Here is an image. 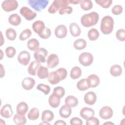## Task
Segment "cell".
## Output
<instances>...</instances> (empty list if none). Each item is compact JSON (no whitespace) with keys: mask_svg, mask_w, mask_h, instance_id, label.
Here are the masks:
<instances>
[{"mask_svg":"<svg viewBox=\"0 0 125 125\" xmlns=\"http://www.w3.org/2000/svg\"><path fill=\"white\" fill-rule=\"evenodd\" d=\"M99 15L96 12L84 14L81 18L82 25L85 27H89L96 25L99 21Z\"/></svg>","mask_w":125,"mask_h":125,"instance_id":"obj_1","label":"cell"},{"mask_svg":"<svg viewBox=\"0 0 125 125\" xmlns=\"http://www.w3.org/2000/svg\"><path fill=\"white\" fill-rule=\"evenodd\" d=\"M114 28V20L110 16L103 18L101 22L100 29L103 34L108 35L112 33Z\"/></svg>","mask_w":125,"mask_h":125,"instance_id":"obj_2","label":"cell"},{"mask_svg":"<svg viewBox=\"0 0 125 125\" xmlns=\"http://www.w3.org/2000/svg\"><path fill=\"white\" fill-rule=\"evenodd\" d=\"M30 6L34 10L41 12L48 5L49 0H28L27 1Z\"/></svg>","mask_w":125,"mask_h":125,"instance_id":"obj_3","label":"cell"},{"mask_svg":"<svg viewBox=\"0 0 125 125\" xmlns=\"http://www.w3.org/2000/svg\"><path fill=\"white\" fill-rule=\"evenodd\" d=\"M69 4L67 0H55L48 9V12L50 14H54L61 8L67 6Z\"/></svg>","mask_w":125,"mask_h":125,"instance_id":"obj_4","label":"cell"},{"mask_svg":"<svg viewBox=\"0 0 125 125\" xmlns=\"http://www.w3.org/2000/svg\"><path fill=\"white\" fill-rule=\"evenodd\" d=\"M79 61L83 66H89L92 63L93 61V55L89 52L82 53L79 57Z\"/></svg>","mask_w":125,"mask_h":125,"instance_id":"obj_5","label":"cell"},{"mask_svg":"<svg viewBox=\"0 0 125 125\" xmlns=\"http://www.w3.org/2000/svg\"><path fill=\"white\" fill-rule=\"evenodd\" d=\"M48 55V51L44 48H39L35 51L34 57L37 62L44 63L46 62V57Z\"/></svg>","mask_w":125,"mask_h":125,"instance_id":"obj_6","label":"cell"},{"mask_svg":"<svg viewBox=\"0 0 125 125\" xmlns=\"http://www.w3.org/2000/svg\"><path fill=\"white\" fill-rule=\"evenodd\" d=\"M18 7V2L15 0H4L1 3L2 9L7 12L14 11Z\"/></svg>","mask_w":125,"mask_h":125,"instance_id":"obj_7","label":"cell"},{"mask_svg":"<svg viewBox=\"0 0 125 125\" xmlns=\"http://www.w3.org/2000/svg\"><path fill=\"white\" fill-rule=\"evenodd\" d=\"M21 14L25 18L27 21H32L37 16V13L29 8L23 6L22 7L20 11Z\"/></svg>","mask_w":125,"mask_h":125,"instance_id":"obj_8","label":"cell"},{"mask_svg":"<svg viewBox=\"0 0 125 125\" xmlns=\"http://www.w3.org/2000/svg\"><path fill=\"white\" fill-rule=\"evenodd\" d=\"M113 114L112 109L108 106H103L99 111L100 117L104 120H107L111 118Z\"/></svg>","mask_w":125,"mask_h":125,"instance_id":"obj_9","label":"cell"},{"mask_svg":"<svg viewBox=\"0 0 125 125\" xmlns=\"http://www.w3.org/2000/svg\"><path fill=\"white\" fill-rule=\"evenodd\" d=\"M30 60V53L26 51H21L18 57V61L19 63L24 66L27 65Z\"/></svg>","mask_w":125,"mask_h":125,"instance_id":"obj_10","label":"cell"},{"mask_svg":"<svg viewBox=\"0 0 125 125\" xmlns=\"http://www.w3.org/2000/svg\"><path fill=\"white\" fill-rule=\"evenodd\" d=\"M46 62L48 68H53L59 64V59L56 54H51L48 56Z\"/></svg>","mask_w":125,"mask_h":125,"instance_id":"obj_11","label":"cell"},{"mask_svg":"<svg viewBox=\"0 0 125 125\" xmlns=\"http://www.w3.org/2000/svg\"><path fill=\"white\" fill-rule=\"evenodd\" d=\"M56 37L59 39L65 38L67 34V29L66 27L63 24H60L57 26L54 31Z\"/></svg>","mask_w":125,"mask_h":125,"instance_id":"obj_12","label":"cell"},{"mask_svg":"<svg viewBox=\"0 0 125 125\" xmlns=\"http://www.w3.org/2000/svg\"><path fill=\"white\" fill-rule=\"evenodd\" d=\"M13 114L11 105L7 104H4L0 110V115L5 118H10Z\"/></svg>","mask_w":125,"mask_h":125,"instance_id":"obj_13","label":"cell"},{"mask_svg":"<svg viewBox=\"0 0 125 125\" xmlns=\"http://www.w3.org/2000/svg\"><path fill=\"white\" fill-rule=\"evenodd\" d=\"M80 116L83 119L87 120L88 119L90 118L92 116H94L95 115L94 110L90 107H84L83 108L80 113Z\"/></svg>","mask_w":125,"mask_h":125,"instance_id":"obj_14","label":"cell"},{"mask_svg":"<svg viewBox=\"0 0 125 125\" xmlns=\"http://www.w3.org/2000/svg\"><path fill=\"white\" fill-rule=\"evenodd\" d=\"M84 103L88 105L94 104L97 100V96L96 94L92 91H89L85 94L84 96Z\"/></svg>","mask_w":125,"mask_h":125,"instance_id":"obj_15","label":"cell"},{"mask_svg":"<svg viewBox=\"0 0 125 125\" xmlns=\"http://www.w3.org/2000/svg\"><path fill=\"white\" fill-rule=\"evenodd\" d=\"M35 84V81L31 77L25 78L21 82V85L23 89L29 90L33 88Z\"/></svg>","mask_w":125,"mask_h":125,"instance_id":"obj_16","label":"cell"},{"mask_svg":"<svg viewBox=\"0 0 125 125\" xmlns=\"http://www.w3.org/2000/svg\"><path fill=\"white\" fill-rule=\"evenodd\" d=\"M44 23L42 21H37L32 24V29L37 34L40 35L45 28Z\"/></svg>","mask_w":125,"mask_h":125,"instance_id":"obj_17","label":"cell"},{"mask_svg":"<svg viewBox=\"0 0 125 125\" xmlns=\"http://www.w3.org/2000/svg\"><path fill=\"white\" fill-rule=\"evenodd\" d=\"M87 80L90 87L92 88L97 87L100 82L99 76L95 74H91L89 75L87 78Z\"/></svg>","mask_w":125,"mask_h":125,"instance_id":"obj_18","label":"cell"},{"mask_svg":"<svg viewBox=\"0 0 125 125\" xmlns=\"http://www.w3.org/2000/svg\"><path fill=\"white\" fill-rule=\"evenodd\" d=\"M69 31L71 35L74 37L79 36L81 33V28L76 22H72L70 24Z\"/></svg>","mask_w":125,"mask_h":125,"instance_id":"obj_19","label":"cell"},{"mask_svg":"<svg viewBox=\"0 0 125 125\" xmlns=\"http://www.w3.org/2000/svg\"><path fill=\"white\" fill-rule=\"evenodd\" d=\"M65 104L70 107H76L78 104V100L77 98L72 95H69L66 97L64 100Z\"/></svg>","mask_w":125,"mask_h":125,"instance_id":"obj_20","label":"cell"},{"mask_svg":"<svg viewBox=\"0 0 125 125\" xmlns=\"http://www.w3.org/2000/svg\"><path fill=\"white\" fill-rule=\"evenodd\" d=\"M28 110V104L24 102L19 103L16 107V111L18 114L21 115H25Z\"/></svg>","mask_w":125,"mask_h":125,"instance_id":"obj_21","label":"cell"},{"mask_svg":"<svg viewBox=\"0 0 125 125\" xmlns=\"http://www.w3.org/2000/svg\"><path fill=\"white\" fill-rule=\"evenodd\" d=\"M72 113V109L71 107L66 105H63L61 106L59 110V114L61 117L63 118H67L69 117Z\"/></svg>","mask_w":125,"mask_h":125,"instance_id":"obj_22","label":"cell"},{"mask_svg":"<svg viewBox=\"0 0 125 125\" xmlns=\"http://www.w3.org/2000/svg\"><path fill=\"white\" fill-rule=\"evenodd\" d=\"M40 63L37 62L36 61H32L30 62L28 67V73L33 76L36 75V72L38 69L39 67L40 66Z\"/></svg>","mask_w":125,"mask_h":125,"instance_id":"obj_23","label":"cell"},{"mask_svg":"<svg viewBox=\"0 0 125 125\" xmlns=\"http://www.w3.org/2000/svg\"><path fill=\"white\" fill-rule=\"evenodd\" d=\"M48 81L49 83L52 84H56L61 81V80L59 75L55 71H52L49 73L48 76Z\"/></svg>","mask_w":125,"mask_h":125,"instance_id":"obj_24","label":"cell"},{"mask_svg":"<svg viewBox=\"0 0 125 125\" xmlns=\"http://www.w3.org/2000/svg\"><path fill=\"white\" fill-rule=\"evenodd\" d=\"M48 103L52 107L57 108L60 104L61 99L52 94L49 97Z\"/></svg>","mask_w":125,"mask_h":125,"instance_id":"obj_25","label":"cell"},{"mask_svg":"<svg viewBox=\"0 0 125 125\" xmlns=\"http://www.w3.org/2000/svg\"><path fill=\"white\" fill-rule=\"evenodd\" d=\"M27 46L29 50L35 51L39 48L40 43L36 39L32 38L28 41Z\"/></svg>","mask_w":125,"mask_h":125,"instance_id":"obj_26","label":"cell"},{"mask_svg":"<svg viewBox=\"0 0 125 125\" xmlns=\"http://www.w3.org/2000/svg\"><path fill=\"white\" fill-rule=\"evenodd\" d=\"M8 21L9 23L12 25L18 26L21 23V17L18 14H13L9 17Z\"/></svg>","mask_w":125,"mask_h":125,"instance_id":"obj_27","label":"cell"},{"mask_svg":"<svg viewBox=\"0 0 125 125\" xmlns=\"http://www.w3.org/2000/svg\"><path fill=\"white\" fill-rule=\"evenodd\" d=\"M37 76L41 79H44L48 77L49 72L48 68L40 65L37 70Z\"/></svg>","mask_w":125,"mask_h":125,"instance_id":"obj_28","label":"cell"},{"mask_svg":"<svg viewBox=\"0 0 125 125\" xmlns=\"http://www.w3.org/2000/svg\"><path fill=\"white\" fill-rule=\"evenodd\" d=\"M122 68L119 64H114L110 68V73L113 77H119L122 73Z\"/></svg>","mask_w":125,"mask_h":125,"instance_id":"obj_29","label":"cell"},{"mask_svg":"<svg viewBox=\"0 0 125 125\" xmlns=\"http://www.w3.org/2000/svg\"><path fill=\"white\" fill-rule=\"evenodd\" d=\"M54 115L52 111L49 110H45L42 112L41 119L42 121L50 122L53 120Z\"/></svg>","mask_w":125,"mask_h":125,"instance_id":"obj_30","label":"cell"},{"mask_svg":"<svg viewBox=\"0 0 125 125\" xmlns=\"http://www.w3.org/2000/svg\"><path fill=\"white\" fill-rule=\"evenodd\" d=\"M82 75V70L80 67L77 66L73 67L70 73V76L73 80H76L79 78Z\"/></svg>","mask_w":125,"mask_h":125,"instance_id":"obj_31","label":"cell"},{"mask_svg":"<svg viewBox=\"0 0 125 125\" xmlns=\"http://www.w3.org/2000/svg\"><path fill=\"white\" fill-rule=\"evenodd\" d=\"M86 42L83 39H79L76 40L73 43V46L76 49L78 50L84 49L86 46Z\"/></svg>","mask_w":125,"mask_h":125,"instance_id":"obj_32","label":"cell"},{"mask_svg":"<svg viewBox=\"0 0 125 125\" xmlns=\"http://www.w3.org/2000/svg\"><path fill=\"white\" fill-rule=\"evenodd\" d=\"M77 87L80 91H85L90 88L87 79H83L77 83Z\"/></svg>","mask_w":125,"mask_h":125,"instance_id":"obj_33","label":"cell"},{"mask_svg":"<svg viewBox=\"0 0 125 125\" xmlns=\"http://www.w3.org/2000/svg\"><path fill=\"white\" fill-rule=\"evenodd\" d=\"M13 121L17 125H23L26 123L27 120L25 115H21L17 113L14 115Z\"/></svg>","mask_w":125,"mask_h":125,"instance_id":"obj_34","label":"cell"},{"mask_svg":"<svg viewBox=\"0 0 125 125\" xmlns=\"http://www.w3.org/2000/svg\"><path fill=\"white\" fill-rule=\"evenodd\" d=\"M39 115L40 113L39 109L36 107H33L28 112L27 117L30 120L35 121L39 118Z\"/></svg>","mask_w":125,"mask_h":125,"instance_id":"obj_35","label":"cell"},{"mask_svg":"<svg viewBox=\"0 0 125 125\" xmlns=\"http://www.w3.org/2000/svg\"><path fill=\"white\" fill-rule=\"evenodd\" d=\"M87 36L90 41H94L98 39L100 36V33L96 28H93L88 31Z\"/></svg>","mask_w":125,"mask_h":125,"instance_id":"obj_36","label":"cell"},{"mask_svg":"<svg viewBox=\"0 0 125 125\" xmlns=\"http://www.w3.org/2000/svg\"><path fill=\"white\" fill-rule=\"evenodd\" d=\"M80 4L81 8L84 10L87 11L91 9L93 7V3L90 0H80Z\"/></svg>","mask_w":125,"mask_h":125,"instance_id":"obj_37","label":"cell"},{"mask_svg":"<svg viewBox=\"0 0 125 125\" xmlns=\"http://www.w3.org/2000/svg\"><path fill=\"white\" fill-rule=\"evenodd\" d=\"M6 38L10 41H14L17 37V32L15 29L9 28L5 31Z\"/></svg>","mask_w":125,"mask_h":125,"instance_id":"obj_38","label":"cell"},{"mask_svg":"<svg viewBox=\"0 0 125 125\" xmlns=\"http://www.w3.org/2000/svg\"><path fill=\"white\" fill-rule=\"evenodd\" d=\"M53 94L61 99L65 95V89L62 86H57L53 89Z\"/></svg>","mask_w":125,"mask_h":125,"instance_id":"obj_39","label":"cell"},{"mask_svg":"<svg viewBox=\"0 0 125 125\" xmlns=\"http://www.w3.org/2000/svg\"><path fill=\"white\" fill-rule=\"evenodd\" d=\"M32 35V32L29 29H25L23 30L20 34L19 39L21 41H23L30 38Z\"/></svg>","mask_w":125,"mask_h":125,"instance_id":"obj_40","label":"cell"},{"mask_svg":"<svg viewBox=\"0 0 125 125\" xmlns=\"http://www.w3.org/2000/svg\"><path fill=\"white\" fill-rule=\"evenodd\" d=\"M37 89L41 91L45 95H48L50 91V87L49 85L43 83H40L37 86Z\"/></svg>","mask_w":125,"mask_h":125,"instance_id":"obj_41","label":"cell"},{"mask_svg":"<svg viewBox=\"0 0 125 125\" xmlns=\"http://www.w3.org/2000/svg\"><path fill=\"white\" fill-rule=\"evenodd\" d=\"M95 2L104 8H107L111 6L112 3L111 0H96Z\"/></svg>","mask_w":125,"mask_h":125,"instance_id":"obj_42","label":"cell"},{"mask_svg":"<svg viewBox=\"0 0 125 125\" xmlns=\"http://www.w3.org/2000/svg\"><path fill=\"white\" fill-rule=\"evenodd\" d=\"M116 38L121 42L125 41V30L124 29H120L116 32Z\"/></svg>","mask_w":125,"mask_h":125,"instance_id":"obj_43","label":"cell"},{"mask_svg":"<svg viewBox=\"0 0 125 125\" xmlns=\"http://www.w3.org/2000/svg\"><path fill=\"white\" fill-rule=\"evenodd\" d=\"M56 71L59 75L61 81L64 80L67 75V71L64 68H59Z\"/></svg>","mask_w":125,"mask_h":125,"instance_id":"obj_44","label":"cell"},{"mask_svg":"<svg viewBox=\"0 0 125 125\" xmlns=\"http://www.w3.org/2000/svg\"><path fill=\"white\" fill-rule=\"evenodd\" d=\"M16 53V50L15 48L12 46H9L5 49V54L6 56L9 58H12L14 57Z\"/></svg>","mask_w":125,"mask_h":125,"instance_id":"obj_45","label":"cell"},{"mask_svg":"<svg viewBox=\"0 0 125 125\" xmlns=\"http://www.w3.org/2000/svg\"><path fill=\"white\" fill-rule=\"evenodd\" d=\"M51 35V31L50 29L48 27H45L44 30L40 34L39 36L42 39H47L49 38Z\"/></svg>","mask_w":125,"mask_h":125,"instance_id":"obj_46","label":"cell"},{"mask_svg":"<svg viewBox=\"0 0 125 125\" xmlns=\"http://www.w3.org/2000/svg\"><path fill=\"white\" fill-rule=\"evenodd\" d=\"M123 10V7L121 5L118 4L112 7L111 9V12L112 13L115 15H119L122 13Z\"/></svg>","mask_w":125,"mask_h":125,"instance_id":"obj_47","label":"cell"},{"mask_svg":"<svg viewBox=\"0 0 125 125\" xmlns=\"http://www.w3.org/2000/svg\"><path fill=\"white\" fill-rule=\"evenodd\" d=\"M72 11H73V9L72 8V7L67 6H65V7L61 8L59 10V13L60 15H63L65 14H70L72 13Z\"/></svg>","mask_w":125,"mask_h":125,"instance_id":"obj_48","label":"cell"},{"mask_svg":"<svg viewBox=\"0 0 125 125\" xmlns=\"http://www.w3.org/2000/svg\"><path fill=\"white\" fill-rule=\"evenodd\" d=\"M86 125H99V120L94 116H92L90 118L86 120Z\"/></svg>","mask_w":125,"mask_h":125,"instance_id":"obj_49","label":"cell"},{"mask_svg":"<svg viewBox=\"0 0 125 125\" xmlns=\"http://www.w3.org/2000/svg\"><path fill=\"white\" fill-rule=\"evenodd\" d=\"M70 124L71 125H83L82 120L78 117L72 118L70 121Z\"/></svg>","mask_w":125,"mask_h":125,"instance_id":"obj_50","label":"cell"},{"mask_svg":"<svg viewBox=\"0 0 125 125\" xmlns=\"http://www.w3.org/2000/svg\"><path fill=\"white\" fill-rule=\"evenodd\" d=\"M54 125H65L66 124V123L62 120H57L56 121L55 123H54Z\"/></svg>","mask_w":125,"mask_h":125,"instance_id":"obj_51","label":"cell"},{"mask_svg":"<svg viewBox=\"0 0 125 125\" xmlns=\"http://www.w3.org/2000/svg\"><path fill=\"white\" fill-rule=\"evenodd\" d=\"M0 78H2L5 75V70L3 65L1 64H0Z\"/></svg>","mask_w":125,"mask_h":125,"instance_id":"obj_52","label":"cell"},{"mask_svg":"<svg viewBox=\"0 0 125 125\" xmlns=\"http://www.w3.org/2000/svg\"><path fill=\"white\" fill-rule=\"evenodd\" d=\"M80 0H68L69 3H70L73 4H78L80 3Z\"/></svg>","mask_w":125,"mask_h":125,"instance_id":"obj_53","label":"cell"},{"mask_svg":"<svg viewBox=\"0 0 125 125\" xmlns=\"http://www.w3.org/2000/svg\"><path fill=\"white\" fill-rule=\"evenodd\" d=\"M0 33H1V43H0V46H1L3 44V43L4 42H3V41H4V40H3V36H2V33H1V32H0Z\"/></svg>","mask_w":125,"mask_h":125,"instance_id":"obj_54","label":"cell"},{"mask_svg":"<svg viewBox=\"0 0 125 125\" xmlns=\"http://www.w3.org/2000/svg\"><path fill=\"white\" fill-rule=\"evenodd\" d=\"M40 125H50L49 123H48L47 122H45V121H43L42 123H41Z\"/></svg>","mask_w":125,"mask_h":125,"instance_id":"obj_55","label":"cell"},{"mask_svg":"<svg viewBox=\"0 0 125 125\" xmlns=\"http://www.w3.org/2000/svg\"><path fill=\"white\" fill-rule=\"evenodd\" d=\"M107 124H111V125H114V123H111V122H106V123H104V125H107Z\"/></svg>","mask_w":125,"mask_h":125,"instance_id":"obj_56","label":"cell"},{"mask_svg":"<svg viewBox=\"0 0 125 125\" xmlns=\"http://www.w3.org/2000/svg\"><path fill=\"white\" fill-rule=\"evenodd\" d=\"M0 52H1V58H0V60H2V50L0 49Z\"/></svg>","mask_w":125,"mask_h":125,"instance_id":"obj_57","label":"cell"}]
</instances>
